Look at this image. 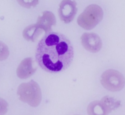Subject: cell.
<instances>
[{
	"instance_id": "cell-1",
	"label": "cell",
	"mask_w": 125,
	"mask_h": 115,
	"mask_svg": "<svg viewBox=\"0 0 125 115\" xmlns=\"http://www.w3.org/2000/svg\"><path fill=\"white\" fill-rule=\"evenodd\" d=\"M73 57V47L67 37L61 33L51 31L39 42L35 53L39 66L52 74L67 69L72 64Z\"/></svg>"
},
{
	"instance_id": "cell-2",
	"label": "cell",
	"mask_w": 125,
	"mask_h": 115,
	"mask_svg": "<svg viewBox=\"0 0 125 115\" xmlns=\"http://www.w3.org/2000/svg\"><path fill=\"white\" fill-rule=\"evenodd\" d=\"M17 94L19 99L32 107L39 106L42 100V93L39 84L33 80L20 85Z\"/></svg>"
},
{
	"instance_id": "cell-3",
	"label": "cell",
	"mask_w": 125,
	"mask_h": 115,
	"mask_svg": "<svg viewBox=\"0 0 125 115\" xmlns=\"http://www.w3.org/2000/svg\"><path fill=\"white\" fill-rule=\"evenodd\" d=\"M103 16V11L101 7L97 4H91L79 15L77 23L85 30H92L102 20Z\"/></svg>"
},
{
	"instance_id": "cell-4",
	"label": "cell",
	"mask_w": 125,
	"mask_h": 115,
	"mask_svg": "<svg viewBox=\"0 0 125 115\" xmlns=\"http://www.w3.org/2000/svg\"><path fill=\"white\" fill-rule=\"evenodd\" d=\"M100 82L105 88L112 92L121 90L125 85L124 76L115 69H109L104 72L101 76Z\"/></svg>"
},
{
	"instance_id": "cell-5",
	"label": "cell",
	"mask_w": 125,
	"mask_h": 115,
	"mask_svg": "<svg viewBox=\"0 0 125 115\" xmlns=\"http://www.w3.org/2000/svg\"><path fill=\"white\" fill-rule=\"evenodd\" d=\"M77 3L75 0H63L59 4L58 14L61 20L68 23L73 20L77 12Z\"/></svg>"
},
{
	"instance_id": "cell-6",
	"label": "cell",
	"mask_w": 125,
	"mask_h": 115,
	"mask_svg": "<svg viewBox=\"0 0 125 115\" xmlns=\"http://www.w3.org/2000/svg\"><path fill=\"white\" fill-rule=\"evenodd\" d=\"M81 39L83 47L90 52H98L102 48V40L100 37L95 33H84L81 37Z\"/></svg>"
},
{
	"instance_id": "cell-7",
	"label": "cell",
	"mask_w": 125,
	"mask_h": 115,
	"mask_svg": "<svg viewBox=\"0 0 125 115\" xmlns=\"http://www.w3.org/2000/svg\"><path fill=\"white\" fill-rule=\"evenodd\" d=\"M37 68L34 66V61L31 58L23 59L18 67L17 74L21 79L29 78L33 75L36 71Z\"/></svg>"
},
{
	"instance_id": "cell-8",
	"label": "cell",
	"mask_w": 125,
	"mask_h": 115,
	"mask_svg": "<svg viewBox=\"0 0 125 115\" xmlns=\"http://www.w3.org/2000/svg\"><path fill=\"white\" fill-rule=\"evenodd\" d=\"M36 24L47 34L51 32L52 26L55 25L56 19L52 12L50 11H44L42 15L38 17Z\"/></svg>"
},
{
	"instance_id": "cell-9",
	"label": "cell",
	"mask_w": 125,
	"mask_h": 115,
	"mask_svg": "<svg viewBox=\"0 0 125 115\" xmlns=\"http://www.w3.org/2000/svg\"><path fill=\"white\" fill-rule=\"evenodd\" d=\"M43 31L36 24H32L27 26L23 30V36L27 41L34 42L37 40Z\"/></svg>"
},
{
	"instance_id": "cell-10",
	"label": "cell",
	"mask_w": 125,
	"mask_h": 115,
	"mask_svg": "<svg viewBox=\"0 0 125 115\" xmlns=\"http://www.w3.org/2000/svg\"><path fill=\"white\" fill-rule=\"evenodd\" d=\"M100 101L108 114L110 113L112 110L118 108L120 105L119 101L108 96H104Z\"/></svg>"
},
{
	"instance_id": "cell-11",
	"label": "cell",
	"mask_w": 125,
	"mask_h": 115,
	"mask_svg": "<svg viewBox=\"0 0 125 115\" xmlns=\"http://www.w3.org/2000/svg\"><path fill=\"white\" fill-rule=\"evenodd\" d=\"M88 114L91 115H107L108 113L101 101H95L88 106Z\"/></svg>"
},
{
	"instance_id": "cell-12",
	"label": "cell",
	"mask_w": 125,
	"mask_h": 115,
	"mask_svg": "<svg viewBox=\"0 0 125 115\" xmlns=\"http://www.w3.org/2000/svg\"><path fill=\"white\" fill-rule=\"evenodd\" d=\"M9 48L4 43L0 41V61L6 60L9 57Z\"/></svg>"
},
{
	"instance_id": "cell-13",
	"label": "cell",
	"mask_w": 125,
	"mask_h": 115,
	"mask_svg": "<svg viewBox=\"0 0 125 115\" xmlns=\"http://www.w3.org/2000/svg\"><path fill=\"white\" fill-rule=\"evenodd\" d=\"M18 3L23 7L30 8L31 6H35L39 3L38 0H18Z\"/></svg>"
},
{
	"instance_id": "cell-14",
	"label": "cell",
	"mask_w": 125,
	"mask_h": 115,
	"mask_svg": "<svg viewBox=\"0 0 125 115\" xmlns=\"http://www.w3.org/2000/svg\"><path fill=\"white\" fill-rule=\"evenodd\" d=\"M8 109V105L5 100L0 98V115L6 114Z\"/></svg>"
}]
</instances>
